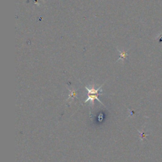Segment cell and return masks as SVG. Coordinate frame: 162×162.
<instances>
[{
    "label": "cell",
    "instance_id": "cell-1",
    "mask_svg": "<svg viewBox=\"0 0 162 162\" xmlns=\"http://www.w3.org/2000/svg\"><path fill=\"white\" fill-rule=\"evenodd\" d=\"M99 94H88V98H87V100H86V101L84 102V103H86L87 102V101H90L91 103H92V107H93L94 106V100H98L101 103L102 105H104V104H103V103L101 102V101H100L98 98V96Z\"/></svg>",
    "mask_w": 162,
    "mask_h": 162
},
{
    "label": "cell",
    "instance_id": "cell-2",
    "mask_svg": "<svg viewBox=\"0 0 162 162\" xmlns=\"http://www.w3.org/2000/svg\"><path fill=\"white\" fill-rule=\"evenodd\" d=\"M69 91H70V93L69 94V98L67 99V100H70V98H74V97L77 96V93L74 89H69Z\"/></svg>",
    "mask_w": 162,
    "mask_h": 162
},
{
    "label": "cell",
    "instance_id": "cell-3",
    "mask_svg": "<svg viewBox=\"0 0 162 162\" xmlns=\"http://www.w3.org/2000/svg\"><path fill=\"white\" fill-rule=\"evenodd\" d=\"M120 58H119V60H124L125 58H126V56H127V54L126 53V52H124V51H120Z\"/></svg>",
    "mask_w": 162,
    "mask_h": 162
},
{
    "label": "cell",
    "instance_id": "cell-4",
    "mask_svg": "<svg viewBox=\"0 0 162 162\" xmlns=\"http://www.w3.org/2000/svg\"><path fill=\"white\" fill-rule=\"evenodd\" d=\"M139 134H140V137H141V139L142 141L143 140V139L146 138V137L148 135V134H146L144 133L143 132L139 131Z\"/></svg>",
    "mask_w": 162,
    "mask_h": 162
}]
</instances>
